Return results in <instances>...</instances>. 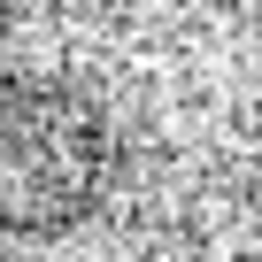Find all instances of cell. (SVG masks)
<instances>
[{"mask_svg": "<svg viewBox=\"0 0 262 262\" xmlns=\"http://www.w3.org/2000/svg\"><path fill=\"white\" fill-rule=\"evenodd\" d=\"M116 116L70 77H0V231L62 239L116 193Z\"/></svg>", "mask_w": 262, "mask_h": 262, "instance_id": "1", "label": "cell"}]
</instances>
